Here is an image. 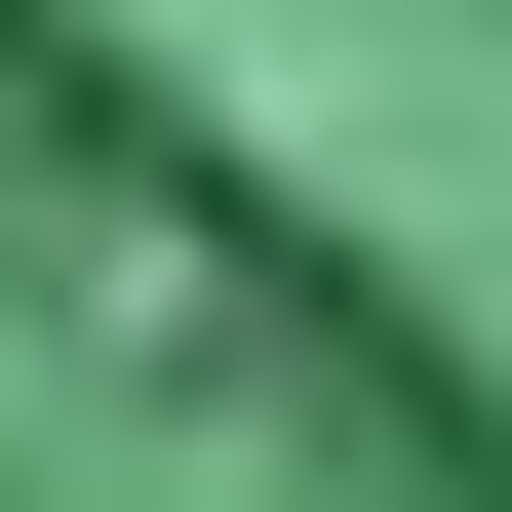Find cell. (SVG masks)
<instances>
[{
	"label": "cell",
	"instance_id": "cell-1",
	"mask_svg": "<svg viewBox=\"0 0 512 512\" xmlns=\"http://www.w3.org/2000/svg\"><path fill=\"white\" fill-rule=\"evenodd\" d=\"M0 512H512L355 237H276L119 40L0 0Z\"/></svg>",
	"mask_w": 512,
	"mask_h": 512
}]
</instances>
